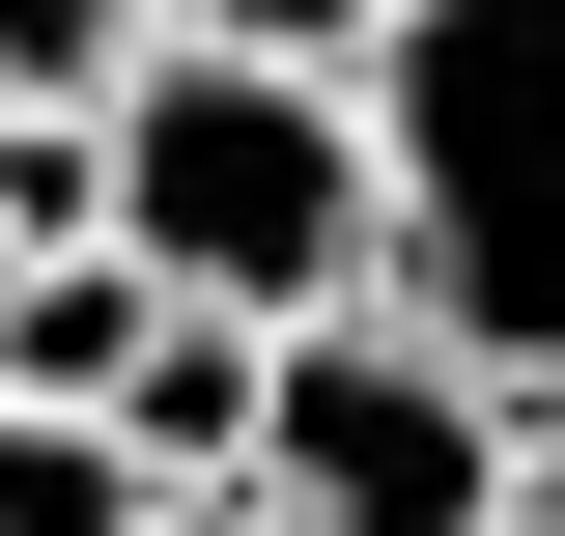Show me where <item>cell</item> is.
I'll return each instance as SVG.
<instances>
[{
  "label": "cell",
  "mask_w": 565,
  "mask_h": 536,
  "mask_svg": "<svg viewBox=\"0 0 565 536\" xmlns=\"http://www.w3.org/2000/svg\"><path fill=\"white\" fill-rule=\"evenodd\" d=\"M255 396H282V339L170 282V339H141V367H114V452H141V480H255Z\"/></svg>",
  "instance_id": "obj_5"
},
{
  "label": "cell",
  "mask_w": 565,
  "mask_h": 536,
  "mask_svg": "<svg viewBox=\"0 0 565 536\" xmlns=\"http://www.w3.org/2000/svg\"><path fill=\"white\" fill-rule=\"evenodd\" d=\"M114 57H141V0H0V114H114Z\"/></svg>",
  "instance_id": "obj_7"
},
{
  "label": "cell",
  "mask_w": 565,
  "mask_h": 536,
  "mask_svg": "<svg viewBox=\"0 0 565 536\" xmlns=\"http://www.w3.org/2000/svg\"><path fill=\"white\" fill-rule=\"evenodd\" d=\"M141 536H311V508H282V480H170Z\"/></svg>",
  "instance_id": "obj_9"
},
{
  "label": "cell",
  "mask_w": 565,
  "mask_h": 536,
  "mask_svg": "<svg viewBox=\"0 0 565 536\" xmlns=\"http://www.w3.org/2000/svg\"><path fill=\"white\" fill-rule=\"evenodd\" d=\"M255 480H282L311 536H509V480H537V396H509L481 339H424L396 282H367V311H282Z\"/></svg>",
  "instance_id": "obj_3"
},
{
  "label": "cell",
  "mask_w": 565,
  "mask_h": 536,
  "mask_svg": "<svg viewBox=\"0 0 565 536\" xmlns=\"http://www.w3.org/2000/svg\"><path fill=\"white\" fill-rule=\"evenodd\" d=\"M170 339V255L141 226H57V255H0V396H85L114 424V367Z\"/></svg>",
  "instance_id": "obj_4"
},
{
  "label": "cell",
  "mask_w": 565,
  "mask_h": 536,
  "mask_svg": "<svg viewBox=\"0 0 565 536\" xmlns=\"http://www.w3.org/2000/svg\"><path fill=\"white\" fill-rule=\"evenodd\" d=\"M114 226L199 311H367L396 282V141H367V57H226V29H141L114 57Z\"/></svg>",
  "instance_id": "obj_1"
},
{
  "label": "cell",
  "mask_w": 565,
  "mask_h": 536,
  "mask_svg": "<svg viewBox=\"0 0 565 536\" xmlns=\"http://www.w3.org/2000/svg\"><path fill=\"white\" fill-rule=\"evenodd\" d=\"M141 29H226V57H367L396 0H141Z\"/></svg>",
  "instance_id": "obj_8"
},
{
  "label": "cell",
  "mask_w": 565,
  "mask_h": 536,
  "mask_svg": "<svg viewBox=\"0 0 565 536\" xmlns=\"http://www.w3.org/2000/svg\"><path fill=\"white\" fill-rule=\"evenodd\" d=\"M509 536H565V396H537V480H509Z\"/></svg>",
  "instance_id": "obj_10"
},
{
  "label": "cell",
  "mask_w": 565,
  "mask_h": 536,
  "mask_svg": "<svg viewBox=\"0 0 565 536\" xmlns=\"http://www.w3.org/2000/svg\"><path fill=\"white\" fill-rule=\"evenodd\" d=\"M367 141H396V311L565 396V0H396Z\"/></svg>",
  "instance_id": "obj_2"
},
{
  "label": "cell",
  "mask_w": 565,
  "mask_h": 536,
  "mask_svg": "<svg viewBox=\"0 0 565 536\" xmlns=\"http://www.w3.org/2000/svg\"><path fill=\"white\" fill-rule=\"evenodd\" d=\"M141 508H170V480H141L85 396H0V536H141Z\"/></svg>",
  "instance_id": "obj_6"
}]
</instances>
